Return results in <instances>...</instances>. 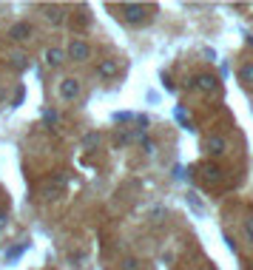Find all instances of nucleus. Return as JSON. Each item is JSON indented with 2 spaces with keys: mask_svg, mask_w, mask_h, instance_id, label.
Returning a JSON list of instances; mask_svg holds the SVG:
<instances>
[{
  "mask_svg": "<svg viewBox=\"0 0 253 270\" xmlns=\"http://www.w3.org/2000/svg\"><path fill=\"white\" fill-rule=\"evenodd\" d=\"M65 54L71 57V60H77V63H86V60H91V46H88L86 40H80V37H71Z\"/></svg>",
  "mask_w": 253,
  "mask_h": 270,
  "instance_id": "1",
  "label": "nucleus"
},
{
  "mask_svg": "<svg viewBox=\"0 0 253 270\" xmlns=\"http://www.w3.org/2000/svg\"><path fill=\"white\" fill-rule=\"evenodd\" d=\"M80 94H83L80 80H74V77L60 80V99H63V103H74V99H80Z\"/></svg>",
  "mask_w": 253,
  "mask_h": 270,
  "instance_id": "2",
  "label": "nucleus"
},
{
  "mask_svg": "<svg viewBox=\"0 0 253 270\" xmlns=\"http://www.w3.org/2000/svg\"><path fill=\"white\" fill-rule=\"evenodd\" d=\"M120 12H123V20L131 23V26L145 23V6H142V3H123V6H120Z\"/></svg>",
  "mask_w": 253,
  "mask_h": 270,
  "instance_id": "3",
  "label": "nucleus"
},
{
  "mask_svg": "<svg viewBox=\"0 0 253 270\" xmlns=\"http://www.w3.org/2000/svg\"><path fill=\"white\" fill-rule=\"evenodd\" d=\"M191 88H194V91H202V94H213L219 88V80L213 77V74H196Z\"/></svg>",
  "mask_w": 253,
  "mask_h": 270,
  "instance_id": "4",
  "label": "nucleus"
},
{
  "mask_svg": "<svg viewBox=\"0 0 253 270\" xmlns=\"http://www.w3.org/2000/svg\"><path fill=\"white\" fill-rule=\"evenodd\" d=\"M205 151H208L210 156H225L228 154V140H225L222 134H210L208 140H205Z\"/></svg>",
  "mask_w": 253,
  "mask_h": 270,
  "instance_id": "5",
  "label": "nucleus"
},
{
  "mask_svg": "<svg viewBox=\"0 0 253 270\" xmlns=\"http://www.w3.org/2000/svg\"><path fill=\"white\" fill-rule=\"evenodd\" d=\"M199 171H202V182H205V185H213V188H216V185H222L225 177H222V168H219V165L205 162Z\"/></svg>",
  "mask_w": 253,
  "mask_h": 270,
  "instance_id": "6",
  "label": "nucleus"
},
{
  "mask_svg": "<svg viewBox=\"0 0 253 270\" xmlns=\"http://www.w3.org/2000/svg\"><path fill=\"white\" fill-rule=\"evenodd\" d=\"M29 35H31V26H29V23H15V26L9 28V37H12L15 43L29 40Z\"/></svg>",
  "mask_w": 253,
  "mask_h": 270,
  "instance_id": "7",
  "label": "nucleus"
},
{
  "mask_svg": "<svg viewBox=\"0 0 253 270\" xmlns=\"http://www.w3.org/2000/svg\"><path fill=\"white\" fill-rule=\"evenodd\" d=\"M46 63L51 65V69H57V65H63L65 63V51L63 49H46Z\"/></svg>",
  "mask_w": 253,
  "mask_h": 270,
  "instance_id": "8",
  "label": "nucleus"
},
{
  "mask_svg": "<svg viewBox=\"0 0 253 270\" xmlns=\"http://www.w3.org/2000/svg\"><path fill=\"white\" fill-rule=\"evenodd\" d=\"M117 71H120V63H117V60H102V63L97 65V74H100V77H117Z\"/></svg>",
  "mask_w": 253,
  "mask_h": 270,
  "instance_id": "9",
  "label": "nucleus"
},
{
  "mask_svg": "<svg viewBox=\"0 0 253 270\" xmlns=\"http://www.w3.org/2000/svg\"><path fill=\"white\" fill-rule=\"evenodd\" d=\"M65 185V177H54V182H46L43 185V199H51V196H57L60 188Z\"/></svg>",
  "mask_w": 253,
  "mask_h": 270,
  "instance_id": "10",
  "label": "nucleus"
},
{
  "mask_svg": "<svg viewBox=\"0 0 253 270\" xmlns=\"http://www.w3.org/2000/svg\"><path fill=\"white\" fill-rule=\"evenodd\" d=\"M46 20H49L51 26H60V23H63V12H60L57 6H49L46 9Z\"/></svg>",
  "mask_w": 253,
  "mask_h": 270,
  "instance_id": "11",
  "label": "nucleus"
},
{
  "mask_svg": "<svg viewBox=\"0 0 253 270\" xmlns=\"http://www.w3.org/2000/svg\"><path fill=\"white\" fill-rule=\"evenodd\" d=\"M239 80L245 85H253V63H245L242 69H239Z\"/></svg>",
  "mask_w": 253,
  "mask_h": 270,
  "instance_id": "12",
  "label": "nucleus"
},
{
  "mask_svg": "<svg viewBox=\"0 0 253 270\" xmlns=\"http://www.w3.org/2000/svg\"><path fill=\"white\" fill-rule=\"evenodd\" d=\"M120 270H139V262L134 259V256H128V259H123V262H120Z\"/></svg>",
  "mask_w": 253,
  "mask_h": 270,
  "instance_id": "13",
  "label": "nucleus"
},
{
  "mask_svg": "<svg viewBox=\"0 0 253 270\" xmlns=\"http://www.w3.org/2000/svg\"><path fill=\"white\" fill-rule=\"evenodd\" d=\"M142 151H145L148 156H151V154H157V142H154V140H148V137H142Z\"/></svg>",
  "mask_w": 253,
  "mask_h": 270,
  "instance_id": "14",
  "label": "nucleus"
},
{
  "mask_svg": "<svg viewBox=\"0 0 253 270\" xmlns=\"http://www.w3.org/2000/svg\"><path fill=\"white\" fill-rule=\"evenodd\" d=\"M188 202H191V208H194L196 213H202V211H205L202 202H199V193H188Z\"/></svg>",
  "mask_w": 253,
  "mask_h": 270,
  "instance_id": "15",
  "label": "nucleus"
},
{
  "mask_svg": "<svg viewBox=\"0 0 253 270\" xmlns=\"http://www.w3.org/2000/svg\"><path fill=\"white\" fill-rule=\"evenodd\" d=\"M176 120H179L185 128H194V122H191V117H188V114H185V111H182V108H176Z\"/></svg>",
  "mask_w": 253,
  "mask_h": 270,
  "instance_id": "16",
  "label": "nucleus"
},
{
  "mask_svg": "<svg viewBox=\"0 0 253 270\" xmlns=\"http://www.w3.org/2000/svg\"><path fill=\"white\" fill-rule=\"evenodd\" d=\"M26 65H29V60H26V54H20V51H17V54H15V69H17V71H23V69H26Z\"/></svg>",
  "mask_w": 253,
  "mask_h": 270,
  "instance_id": "17",
  "label": "nucleus"
},
{
  "mask_svg": "<svg viewBox=\"0 0 253 270\" xmlns=\"http://www.w3.org/2000/svg\"><path fill=\"white\" fill-rule=\"evenodd\" d=\"M43 120H46V122H57V120H60V114L54 111V108H46V111H43Z\"/></svg>",
  "mask_w": 253,
  "mask_h": 270,
  "instance_id": "18",
  "label": "nucleus"
},
{
  "mask_svg": "<svg viewBox=\"0 0 253 270\" xmlns=\"http://www.w3.org/2000/svg\"><path fill=\"white\" fill-rule=\"evenodd\" d=\"M245 236H247V242L253 245V219H247V222H245Z\"/></svg>",
  "mask_w": 253,
  "mask_h": 270,
  "instance_id": "19",
  "label": "nucleus"
},
{
  "mask_svg": "<svg viewBox=\"0 0 253 270\" xmlns=\"http://www.w3.org/2000/svg\"><path fill=\"white\" fill-rule=\"evenodd\" d=\"M97 142H100V137H97V134H86V145H88V148L97 145Z\"/></svg>",
  "mask_w": 253,
  "mask_h": 270,
  "instance_id": "20",
  "label": "nucleus"
},
{
  "mask_svg": "<svg viewBox=\"0 0 253 270\" xmlns=\"http://www.w3.org/2000/svg\"><path fill=\"white\" fill-rule=\"evenodd\" d=\"M6 222H9L6 219V211H0V227H6Z\"/></svg>",
  "mask_w": 253,
  "mask_h": 270,
  "instance_id": "21",
  "label": "nucleus"
},
{
  "mask_svg": "<svg viewBox=\"0 0 253 270\" xmlns=\"http://www.w3.org/2000/svg\"><path fill=\"white\" fill-rule=\"evenodd\" d=\"M0 199H3V196H0Z\"/></svg>",
  "mask_w": 253,
  "mask_h": 270,
  "instance_id": "22",
  "label": "nucleus"
}]
</instances>
